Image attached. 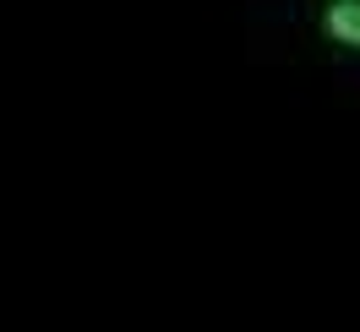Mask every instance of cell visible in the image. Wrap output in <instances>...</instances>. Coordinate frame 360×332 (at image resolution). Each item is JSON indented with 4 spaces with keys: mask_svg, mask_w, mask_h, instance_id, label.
I'll use <instances>...</instances> for the list:
<instances>
[{
    "mask_svg": "<svg viewBox=\"0 0 360 332\" xmlns=\"http://www.w3.org/2000/svg\"><path fill=\"white\" fill-rule=\"evenodd\" d=\"M328 39H338V44L360 49V0H338V6H328Z\"/></svg>",
    "mask_w": 360,
    "mask_h": 332,
    "instance_id": "1",
    "label": "cell"
}]
</instances>
